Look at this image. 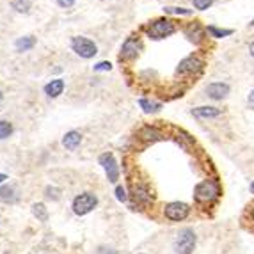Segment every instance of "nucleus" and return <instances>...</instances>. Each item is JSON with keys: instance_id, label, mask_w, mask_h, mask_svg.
<instances>
[{"instance_id": "nucleus-8", "label": "nucleus", "mask_w": 254, "mask_h": 254, "mask_svg": "<svg viewBox=\"0 0 254 254\" xmlns=\"http://www.w3.org/2000/svg\"><path fill=\"white\" fill-rule=\"evenodd\" d=\"M100 165H102L105 173H107V178L110 183H116L119 180V165H117L116 158L112 153H103L100 156Z\"/></svg>"}, {"instance_id": "nucleus-20", "label": "nucleus", "mask_w": 254, "mask_h": 254, "mask_svg": "<svg viewBox=\"0 0 254 254\" xmlns=\"http://www.w3.org/2000/svg\"><path fill=\"white\" fill-rule=\"evenodd\" d=\"M0 197H2L4 201H9V203H14V201L18 199V196L14 194L13 187H2L0 188Z\"/></svg>"}, {"instance_id": "nucleus-32", "label": "nucleus", "mask_w": 254, "mask_h": 254, "mask_svg": "<svg viewBox=\"0 0 254 254\" xmlns=\"http://www.w3.org/2000/svg\"><path fill=\"white\" fill-rule=\"evenodd\" d=\"M4 180H7V176H5V174H0V183L4 181Z\"/></svg>"}, {"instance_id": "nucleus-31", "label": "nucleus", "mask_w": 254, "mask_h": 254, "mask_svg": "<svg viewBox=\"0 0 254 254\" xmlns=\"http://www.w3.org/2000/svg\"><path fill=\"white\" fill-rule=\"evenodd\" d=\"M249 102H251V103H254V89L251 91V94H249Z\"/></svg>"}, {"instance_id": "nucleus-19", "label": "nucleus", "mask_w": 254, "mask_h": 254, "mask_svg": "<svg viewBox=\"0 0 254 254\" xmlns=\"http://www.w3.org/2000/svg\"><path fill=\"white\" fill-rule=\"evenodd\" d=\"M187 36L190 37V39H196V41H201L203 39V31H201V27L197 25V23H192L190 27L187 29Z\"/></svg>"}, {"instance_id": "nucleus-35", "label": "nucleus", "mask_w": 254, "mask_h": 254, "mask_svg": "<svg viewBox=\"0 0 254 254\" xmlns=\"http://www.w3.org/2000/svg\"><path fill=\"white\" fill-rule=\"evenodd\" d=\"M0 102H2V94H0Z\"/></svg>"}, {"instance_id": "nucleus-10", "label": "nucleus", "mask_w": 254, "mask_h": 254, "mask_svg": "<svg viewBox=\"0 0 254 254\" xmlns=\"http://www.w3.org/2000/svg\"><path fill=\"white\" fill-rule=\"evenodd\" d=\"M139 50H141V39L139 37H128L123 43V48H121V59H125V61L135 59L139 55Z\"/></svg>"}, {"instance_id": "nucleus-15", "label": "nucleus", "mask_w": 254, "mask_h": 254, "mask_svg": "<svg viewBox=\"0 0 254 254\" xmlns=\"http://www.w3.org/2000/svg\"><path fill=\"white\" fill-rule=\"evenodd\" d=\"M192 114L201 119H210V117H217L220 116V109L217 107H197L192 110Z\"/></svg>"}, {"instance_id": "nucleus-27", "label": "nucleus", "mask_w": 254, "mask_h": 254, "mask_svg": "<svg viewBox=\"0 0 254 254\" xmlns=\"http://www.w3.org/2000/svg\"><path fill=\"white\" fill-rule=\"evenodd\" d=\"M165 13H176V14H192L190 9H185V7H165Z\"/></svg>"}, {"instance_id": "nucleus-13", "label": "nucleus", "mask_w": 254, "mask_h": 254, "mask_svg": "<svg viewBox=\"0 0 254 254\" xmlns=\"http://www.w3.org/2000/svg\"><path fill=\"white\" fill-rule=\"evenodd\" d=\"M80 143H82V135L78 134V132H75V130L68 132V134L64 135V139H63V146L66 147V149H70V151L76 149V147L80 146Z\"/></svg>"}, {"instance_id": "nucleus-5", "label": "nucleus", "mask_w": 254, "mask_h": 254, "mask_svg": "<svg viewBox=\"0 0 254 254\" xmlns=\"http://www.w3.org/2000/svg\"><path fill=\"white\" fill-rule=\"evenodd\" d=\"M190 206L183 201H171L164 206V215L171 222H181L190 215Z\"/></svg>"}, {"instance_id": "nucleus-11", "label": "nucleus", "mask_w": 254, "mask_h": 254, "mask_svg": "<svg viewBox=\"0 0 254 254\" xmlns=\"http://www.w3.org/2000/svg\"><path fill=\"white\" fill-rule=\"evenodd\" d=\"M227 93H229V85L224 84V82H214V84H210L206 87V96H210V98L214 100L226 98Z\"/></svg>"}, {"instance_id": "nucleus-14", "label": "nucleus", "mask_w": 254, "mask_h": 254, "mask_svg": "<svg viewBox=\"0 0 254 254\" xmlns=\"http://www.w3.org/2000/svg\"><path fill=\"white\" fill-rule=\"evenodd\" d=\"M63 91H64L63 78H55V80H52L50 84L45 85V93L48 94V96H52V98H57L59 94H63Z\"/></svg>"}, {"instance_id": "nucleus-29", "label": "nucleus", "mask_w": 254, "mask_h": 254, "mask_svg": "<svg viewBox=\"0 0 254 254\" xmlns=\"http://www.w3.org/2000/svg\"><path fill=\"white\" fill-rule=\"evenodd\" d=\"M57 2H59V5H63V7H70L75 0H57Z\"/></svg>"}, {"instance_id": "nucleus-23", "label": "nucleus", "mask_w": 254, "mask_h": 254, "mask_svg": "<svg viewBox=\"0 0 254 254\" xmlns=\"http://www.w3.org/2000/svg\"><path fill=\"white\" fill-rule=\"evenodd\" d=\"M13 134V125L9 121H0V139H7Z\"/></svg>"}, {"instance_id": "nucleus-21", "label": "nucleus", "mask_w": 254, "mask_h": 254, "mask_svg": "<svg viewBox=\"0 0 254 254\" xmlns=\"http://www.w3.org/2000/svg\"><path fill=\"white\" fill-rule=\"evenodd\" d=\"M11 5H13V9H16L18 13H29V9H31V0H13Z\"/></svg>"}, {"instance_id": "nucleus-3", "label": "nucleus", "mask_w": 254, "mask_h": 254, "mask_svg": "<svg viewBox=\"0 0 254 254\" xmlns=\"http://www.w3.org/2000/svg\"><path fill=\"white\" fill-rule=\"evenodd\" d=\"M196 244H197L196 231L192 227H183V229H180L176 238H174L173 249L176 254H192L194 249H196Z\"/></svg>"}, {"instance_id": "nucleus-25", "label": "nucleus", "mask_w": 254, "mask_h": 254, "mask_svg": "<svg viewBox=\"0 0 254 254\" xmlns=\"http://www.w3.org/2000/svg\"><path fill=\"white\" fill-rule=\"evenodd\" d=\"M192 2H194V7H196V9H199V11L208 9L210 5L214 4V0H192Z\"/></svg>"}, {"instance_id": "nucleus-12", "label": "nucleus", "mask_w": 254, "mask_h": 254, "mask_svg": "<svg viewBox=\"0 0 254 254\" xmlns=\"http://www.w3.org/2000/svg\"><path fill=\"white\" fill-rule=\"evenodd\" d=\"M139 139L146 141V143H156L162 139V132L155 126H143L139 130Z\"/></svg>"}, {"instance_id": "nucleus-1", "label": "nucleus", "mask_w": 254, "mask_h": 254, "mask_svg": "<svg viewBox=\"0 0 254 254\" xmlns=\"http://www.w3.org/2000/svg\"><path fill=\"white\" fill-rule=\"evenodd\" d=\"M220 197V185L217 180H205L194 188V199L199 205H212Z\"/></svg>"}, {"instance_id": "nucleus-34", "label": "nucleus", "mask_w": 254, "mask_h": 254, "mask_svg": "<svg viewBox=\"0 0 254 254\" xmlns=\"http://www.w3.org/2000/svg\"><path fill=\"white\" fill-rule=\"evenodd\" d=\"M251 218L254 220V208H253V212H251Z\"/></svg>"}, {"instance_id": "nucleus-30", "label": "nucleus", "mask_w": 254, "mask_h": 254, "mask_svg": "<svg viewBox=\"0 0 254 254\" xmlns=\"http://www.w3.org/2000/svg\"><path fill=\"white\" fill-rule=\"evenodd\" d=\"M249 52H251V55H253V57H254V41L249 45Z\"/></svg>"}, {"instance_id": "nucleus-22", "label": "nucleus", "mask_w": 254, "mask_h": 254, "mask_svg": "<svg viewBox=\"0 0 254 254\" xmlns=\"http://www.w3.org/2000/svg\"><path fill=\"white\" fill-rule=\"evenodd\" d=\"M208 32L214 37H226V36H231L233 34V31H229V29H218V27H214V25H210Z\"/></svg>"}, {"instance_id": "nucleus-18", "label": "nucleus", "mask_w": 254, "mask_h": 254, "mask_svg": "<svg viewBox=\"0 0 254 254\" xmlns=\"http://www.w3.org/2000/svg\"><path fill=\"white\" fill-rule=\"evenodd\" d=\"M139 105L144 109V112H147V114H151V112H156V110H160V103H153V102H149V100H146V98H141L139 100Z\"/></svg>"}, {"instance_id": "nucleus-9", "label": "nucleus", "mask_w": 254, "mask_h": 254, "mask_svg": "<svg viewBox=\"0 0 254 254\" xmlns=\"http://www.w3.org/2000/svg\"><path fill=\"white\" fill-rule=\"evenodd\" d=\"M201 70H203V61L196 55H188L180 63L176 72H178V75H196Z\"/></svg>"}, {"instance_id": "nucleus-17", "label": "nucleus", "mask_w": 254, "mask_h": 254, "mask_svg": "<svg viewBox=\"0 0 254 254\" xmlns=\"http://www.w3.org/2000/svg\"><path fill=\"white\" fill-rule=\"evenodd\" d=\"M32 214L34 217L39 220V222H46L48 220V210L43 203H36V205H32Z\"/></svg>"}, {"instance_id": "nucleus-2", "label": "nucleus", "mask_w": 254, "mask_h": 254, "mask_svg": "<svg viewBox=\"0 0 254 254\" xmlns=\"http://www.w3.org/2000/svg\"><path fill=\"white\" fill-rule=\"evenodd\" d=\"M130 199L132 205L139 208H147L153 205V194L149 185L144 181H130Z\"/></svg>"}, {"instance_id": "nucleus-7", "label": "nucleus", "mask_w": 254, "mask_h": 254, "mask_svg": "<svg viewBox=\"0 0 254 254\" xmlns=\"http://www.w3.org/2000/svg\"><path fill=\"white\" fill-rule=\"evenodd\" d=\"M72 48L73 52H76V54L84 59H91L98 54V48H96V45H94L93 41L87 39V37H80V36H76L72 39Z\"/></svg>"}, {"instance_id": "nucleus-26", "label": "nucleus", "mask_w": 254, "mask_h": 254, "mask_svg": "<svg viewBox=\"0 0 254 254\" xmlns=\"http://www.w3.org/2000/svg\"><path fill=\"white\" fill-rule=\"evenodd\" d=\"M45 196L48 197V199H54V201H57L59 197H61V190H59V188H55V187H46V190H45Z\"/></svg>"}, {"instance_id": "nucleus-28", "label": "nucleus", "mask_w": 254, "mask_h": 254, "mask_svg": "<svg viewBox=\"0 0 254 254\" xmlns=\"http://www.w3.org/2000/svg\"><path fill=\"white\" fill-rule=\"evenodd\" d=\"M112 68L110 63H107V61H103V63H98L96 66H94V72H109Z\"/></svg>"}, {"instance_id": "nucleus-33", "label": "nucleus", "mask_w": 254, "mask_h": 254, "mask_svg": "<svg viewBox=\"0 0 254 254\" xmlns=\"http://www.w3.org/2000/svg\"><path fill=\"white\" fill-rule=\"evenodd\" d=\"M251 192H253V194H254V181L251 183Z\"/></svg>"}, {"instance_id": "nucleus-6", "label": "nucleus", "mask_w": 254, "mask_h": 254, "mask_svg": "<svg viewBox=\"0 0 254 254\" xmlns=\"http://www.w3.org/2000/svg\"><path fill=\"white\" fill-rule=\"evenodd\" d=\"M98 206V197L91 194V192H84L80 196H76L73 199V212L75 215H87Z\"/></svg>"}, {"instance_id": "nucleus-24", "label": "nucleus", "mask_w": 254, "mask_h": 254, "mask_svg": "<svg viewBox=\"0 0 254 254\" xmlns=\"http://www.w3.org/2000/svg\"><path fill=\"white\" fill-rule=\"evenodd\" d=\"M116 197H117V201L119 203H126L128 201V194H126V188L123 187V185H117L116 187Z\"/></svg>"}, {"instance_id": "nucleus-4", "label": "nucleus", "mask_w": 254, "mask_h": 254, "mask_svg": "<svg viewBox=\"0 0 254 254\" xmlns=\"http://www.w3.org/2000/svg\"><path fill=\"white\" fill-rule=\"evenodd\" d=\"M174 31H176L174 22L173 20H167V18H158L146 27L147 36L151 37V39H164V37L174 34Z\"/></svg>"}, {"instance_id": "nucleus-16", "label": "nucleus", "mask_w": 254, "mask_h": 254, "mask_svg": "<svg viewBox=\"0 0 254 254\" xmlns=\"http://www.w3.org/2000/svg\"><path fill=\"white\" fill-rule=\"evenodd\" d=\"M34 45H36V37H34V36H25V37H20L14 46H16V50H18V52H27V50L34 48Z\"/></svg>"}]
</instances>
